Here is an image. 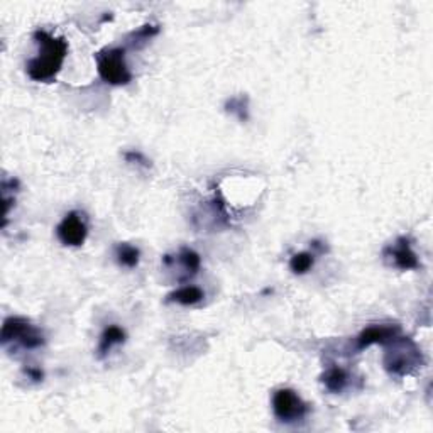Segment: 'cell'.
Returning a JSON list of instances; mask_svg holds the SVG:
<instances>
[{"label": "cell", "instance_id": "obj_18", "mask_svg": "<svg viewBox=\"0 0 433 433\" xmlns=\"http://www.w3.org/2000/svg\"><path fill=\"white\" fill-rule=\"evenodd\" d=\"M24 374H26V376H29L33 381H36V383H39V381L45 379V372H42L39 368H26Z\"/></svg>", "mask_w": 433, "mask_h": 433}, {"label": "cell", "instance_id": "obj_9", "mask_svg": "<svg viewBox=\"0 0 433 433\" xmlns=\"http://www.w3.org/2000/svg\"><path fill=\"white\" fill-rule=\"evenodd\" d=\"M125 338H127V333L125 330L119 325H109L105 326L104 332H102L100 340H98V347H97V356L98 359H104L105 356L112 350L116 345L124 344Z\"/></svg>", "mask_w": 433, "mask_h": 433}, {"label": "cell", "instance_id": "obj_3", "mask_svg": "<svg viewBox=\"0 0 433 433\" xmlns=\"http://www.w3.org/2000/svg\"><path fill=\"white\" fill-rule=\"evenodd\" d=\"M0 342H2V345L17 344L19 347L26 350H36L45 345V336L27 318L9 317L3 320Z\"/></svg>", "mask_w": 433, "mask_h": 433}, {"label": "cell", "instance_id": "obj_7", "mask_svg": "<svg viewBox=\"0 0 433 433\" xmlns=\"http://www.w3.org/2000/svg\"><path fill=\"white\" fill-rule=\"evenodd\" d=\"M383 258L389 266L401 271L418 269L420 267L418 255L411 249V244H409V239L407 237H400L396 239L395 244L386 246L383 251Z\"/></svg>", "mask_w": 433, "mask_h": 433}, {"label": "cell", "instance_id": "obj_16", "mask_svg": "<svg viewBox=\"0 0 433 433\" xmlns=\"http://www.w3.org/2000/svg\"><path fill=\"white\" fill-rule=\"evenodd\" d=\"M157 33H159V26L145 24L143 27H139L137 31H134L131 34V39H129V45L134 46V48H141V46H144L149 39L155 38Z\"/></svg>", "mask_w": 433, "mask_h": 433}, {"label": "cell", "instance_id": "obj_8", "mask_svg": "<svg viewBox=\"0 0 433 433\" xmlns=\"http://www.w3.org/2000/svg\"><path fill=\"white\" fill-rule=\"evenodd\" d=\"M401 336L400 325H369L357 336L356 349L364 350L371 345H386Z\"/></svg>", "mask_w": 433, "mask_h": 433}, {"label": "cell", "instance_id": "obj_14", "mask_svg": "<svg viewBox=\"0 0 433 433\" xmlns=\"http://www.w3.org/2000/svg\"><path fill=\"white\" fill-rule=\"evenodd\" d=\"M226 112L230 116H235L241 122L249 119V98L246 95L232 97L226 102Z\"/></svg>", "mask_w": 433, "mask_h": 433}, {"label": "cell", "instance_id": "obj_13", "mask_svg": "<svg viewBox=\"0 0 433 433\" xmlns=\"http://www.w3.org/2000/svg\"><path fill=\"white\" fill-rule=\"evenodd\" d=\"M116 258L117 262L122 267H127V269H134V267L139 266L141 261V251L136 246H131L127 242L117 244L116 247Z\"/></svg>", "mask_w": 433, "mask_h": 433}, {"label": "cell", "instance_id": "obj_15", "mask_svg": "<svg viewBox=\"0 0 433 433\" xmlns=\"http://www.w3.org/2000/svg\"><path fill=\"white\" fill-rule=\"evenodd\" d=\"M315 265V253H298L290 259V269L293 274H306Z\"/></svg>", "mask_w": 433, "mask_h": 433}, {"label": "cell", "instance_id": "obj_17", "mask_svg": "<svg viewBox=\"0 0 433 433\" xmlns=\"http://www.w3.org/2000/svg\"><path fill=\"white\" fill-rule=\"evenodd\" d=\"M124 157H125V161H127V163L141 164V166H144V168L151 166V161H149L148 157H145L143 152H139V151H127V152H124Z\"/></svg>", "mask_w": 433, "mask_h": 433}, {"label": "cell", "instance_id": "obj_12", "mask_svg": "<svg viewBox=\"0 0 433 433\" xmlns=\"http://www.w3.org/2000/svg\"><path fill=\"white\" fill-rule=\"evenodd\" d=\"M175 259L178 261L181 269L184 271V279L195 276V274L200 271V266H202L200 254L195 253L193 249H188V247H183Z\"/></svg>", "mask_w": 433, "mask_h": 433}, {"label": "cell", "instance_id": "obj_11", "mask_svg": "<svg viewBox=\"0 0 433 433\" xmlns=\"http://www.w3.org/2000/svg\"><path fill=\"white\" fill-rule=\"evenodd\" d=\"M205 298V293L198 286H181V288L171 291L166 297V303H178L183 306L198 305Z\"/></svg>", "mask_w": 433, "mask_h": 433}, {"label": "cell", "instance_id": "obj_1", "mask_svg": "<svg viewBox=\"0 0 433 433\" xmlns=\"http://www.w3.org/2000/svg\"><path fill=\"white\" fill-rule=\"evenodd\" d=\"M33 39L39 46L36 58L27 61V77L38 84H51L61 72L63 63L68 54V41L65 38H54L46 31L38 29L33 33Z\"/></svg>", "mask_w": 433, "mask_h": 433}, {"label": "cell", "instance_id": "obj_2", "mask_svg": "<svg viewBox=\"0 0 433 433\" xmlns=\"http://www.w3.org/2000/svg\"><path fill=\"white\" fill-rule=\"evenodd\" d=\"M423 362L421 350L411 338L400 336L389 344H386L383 364L386 371L391 376H408V374L415 372L416 369L421 368Z\"/></svg>", "mask_w": 433, "mask_h": 433}, {"label": "cell", "instance_id": "obj_4", "mask_svg": "<svg viewBox=\"0 0 433 433\" xmlns=\"http://www.w3.org/2000/svg\"><path fill=\"white\" fill-rule=\"evenodd\" d=\"M97 70L105 84L113 86L129 85L132 73L125 63V48H105L95 54Z\"/></svg>", "mask_w": 433, "mask_h": 433}, {"label": "cell", "instance_id": "obj_6", "mask_svg": "<svg viewBox=\"0 0 433 433\" xmlns=\"http://www.w3.org/2000/svg\"><path fill=\"white\" fill-rule=\"evenodd\" d=\"M56 235L60 242L66 247H81L88 235V226H86L84 215L78 212H70L63 216V220L58 223Z\"/></svg>", "mask_w": 433, "mask_h": 433}, {"label": "cell", "instance_id": "obj_5", "mask_svg": "<svg viewBox=\"0 0 433 433\" xmlns=\"http://www.w3.org/2000/svg\"><path fill=\"white\" fill-rule=\"evenodd\" d=\"M273 411L281 423L293 425L305 420L310 408L294 389L281 388L273 395Z\"/></svg>", "mask_w": 433, "mask_h": 433}, {"label": "cell", "instance_id": "obj_10", "mask_svg": "<svg viewBox=\"0 0 433 433\" xmlns=\"http://www.w3.org/2000/svg\"><path fill=\"white\" fill-rule=\"evenodd\" d=\"M320 381L324 383L326 391L338 395V393L344 391L349 384V372L345 371L340 365H332L320 376Z\"/></svg>", "mask_w": 433, "mask_h": 433}]
</instances>
